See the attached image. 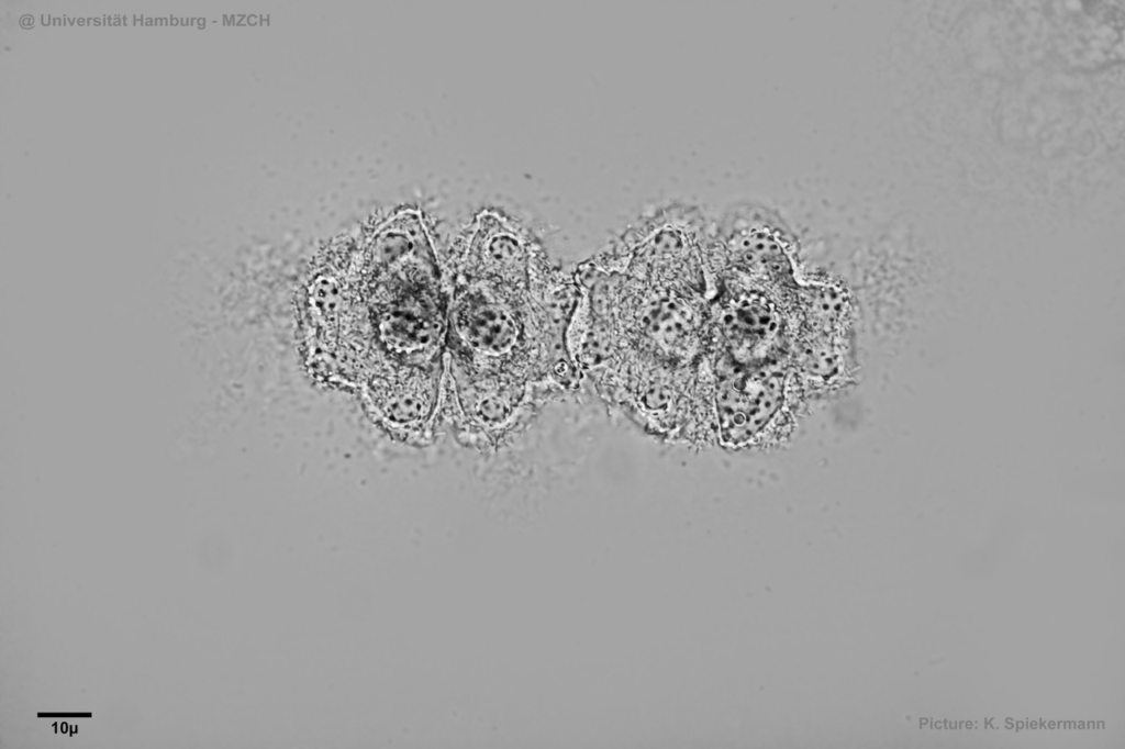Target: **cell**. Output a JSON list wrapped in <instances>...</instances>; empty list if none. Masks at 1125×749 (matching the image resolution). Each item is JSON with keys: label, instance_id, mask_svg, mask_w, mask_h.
<instances>
[{"label": "cell", "instance_id": "obj_1", "mask_svg": "<svg viewBox=\"0 0 1125 749\" xmlns=\"http://www.w3.org/2000/svg\"><path fill=\"white\" fill-rule=\"evenodd\" d=\"M709 259L739 283H784L791 277L792 242L778 216L744 208L728 215L709 248Z\"/></svg>", "mask_w": 1125, "mask_h": 749}, {"label": "cell", "instance_id": "obj_2", "mask_svg": "<svg viewBox=\"0 0 1125 749\" xmlns=\"http://www.w3.org/2000/svg\"><path fill=\"white\" fill-rule=\"evenodd\" d=\"M716 318L726 346L738 358L768 354L784 331L780 311L765 291L744 287L733 289L716 311Z\"/></svg>", "mask_w": 1125, "mask_h": 749}]
</instances>
